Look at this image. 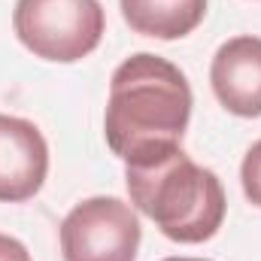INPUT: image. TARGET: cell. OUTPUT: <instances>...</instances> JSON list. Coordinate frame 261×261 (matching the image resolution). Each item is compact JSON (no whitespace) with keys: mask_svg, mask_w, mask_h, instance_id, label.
<instances>
[{"mask_svg":"<svg viewBox=\"0 0 261 261\" xmlns=\"http://www.w3.org/2000/svg\"><path fill=\"white\" fill-rule=\"evenodd\" d=\"M216 100L240 119L261 116V37L240 34L225 40L210 64Z\"/></svg>","mask_w":261,"mask_h":261,"instance_id":"6","label":"cell"},{"mask_svg":"<svg viewBox=\"0 0 261 261\" xmlns=\"http://www.w3.org/2000/svg\"><path fill=\"white\" fill-rule=\"evenodd\" d=\"M12 31L34 58L76 64L100 46L107 15L100 0H15Z\"/></svg>","mask_w":261,"mask_h":261,"instance_id":"3","label":"cell"},{"mask_svg":"<svg viewBox=\"0 0 261 261\" xmlns=\"http://www.w3.org/2000/svg\"><path fill=\"white\" fill-rule=\"evenodd\" d=\"M164 261H210V258H164Z\"/></svg>","mask_w":261,"mask_h":261,"instance_id":"10","label":"cell"},{"mask_svg":"<svg viewBox=\"0 0 261 261\" xmlns=\"http://www.w3.org/2000/svg\"><path fill=\"white\" fill-rule=\"evenodd\" d=\"M125 182L134 210L149 216L173 243H203L225 222L228 200L222 179L210 167L195 164L182 149L143 167H125Z\"/></svg>","mask_w":261,"mask_h":261,"instance_id":"2","label":"cell"},{"mask_svg":"<svg viewBox=\"0 0 261 261\" xmlns=\"http://www.w3.org/2000/svg\"><path fill=\"white\" fill-rule=\"evenodd\" d=\"M122 18L140 37L182 40L206 15V0H119Z\"/></svg>","mask_w":261,"mask_h":261,"instance_id":"7","label":"cell"},{"mask_svg":"<svg viewBox=\"0 0 261 261\" xmlns=\"http://www.w3.org/2000/svg\"><path fill=\"white\" fill-rule=\"evenodd\" d=\"M49 176V143L28 119L0 113V203L31 200Z\"/></svg>","mask_w":261,"mask_h":261,"instance_id":"5","label":"cell"},{"mask_svg":"<svg viewBox=\"0 0 261 261\" xmlns=\"http://www.w3.org/2000/svg\"><path fill=\"white\" fill-rule=\"evenodd\" d=\"M0 261H31V252L21 240L0 234Z\"/></svg>","mask_w":261,"mask_h":261,"instance_id":"9","label":"cell"},{"mask_svg":"<svg viewBox=\"0 0 261 261\" xmlns=\"http://www.w3.org/2000/svg\"><path fill=\"white\" fill-rule=\"evenodd\" d=\"M240 186L252 206L261 210V140H255L240 164Z\"/></svg>","mask_w":261,"mask_h":261,"instance_id":"8","label":"cell"},{"mask_svg":"<svg viewBox=\"0 0 261 261\" xmlns=\"http://www.w3.org/2000/svg\"><path fill=\"white\" fill-rule=\"evenodd\" d=\"M140 240L137 210L122 197H85L61 222L64 261H134Z\"/></svg>","mask_w":261,"mask_h":261,"instance_id":"4","label":"cell"},{"mask_svg":"<svg viewBox=\"0 0 261 261\" xmlns=\"http://www.w3.org/2000/svg\"><path fill=\"white\" fill-rule=\"evenodd\" d=\"M192 85L173 61L137 52L116 67L103 113V137L125 167H143L182 149L192 122Z\"/></svg>","mask_w":261,"mask_h":261,"instance_id":"1","label":"cell"}]
</instances>
